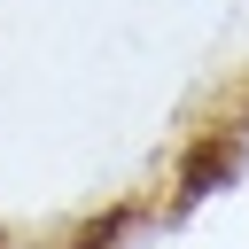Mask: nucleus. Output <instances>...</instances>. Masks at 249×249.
Wrapping results in <instances>:
<instances>
[{
  "instance_id": "f257e3e1",
  "label": "nucleus",
  "mask_w": 249,
  "mask_h": 249,
  "mask_svg": "<svg viewBox=\"0 0 249 249\" xmlns=\"http://www.w3.org/2000/svg\"><path fill=\"white\" fill-rule=\"evenodd\" d=\"M226 171H233V148H202V156H195V163L179 171V202H195V195H210V187H218Z\"/></svg>"
}]
</instances>
